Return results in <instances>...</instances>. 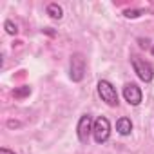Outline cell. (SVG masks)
<instances>
[{"label": "cell", "mask_w": 154, "mask_h": 154, "mask_svg": "<svg viewBox=\"0 0 154 154\" xmlns=\"http://www.w3.org/2000/svg\"><path fill=\"white\" fill-rule=\"evenodd\" d=\"M29 94H31V87H29V85L18 87V89L13 91V96H15L17 100H22V98H26V96H29Z\"/></svg>", "instance_id": "cell-9"}, {"label": "cell", "mask_w": 154, "mask_h": 154, "mask_svg": "<svg viewBox=\"0 0 154 154\" xmlns=\"http://www.w3.org/2000/svg\"><path fill=\"white\" fill-rule=\"evenodd\" d=\"M143 11L141 9H127L125 11V18H138Z\"/></svg>", "instance_id": "cell-11"}, {"label": "cell", "mask_w": 154, "mask_h": 154, "mask_svg": "<svg viewBox=\"0 0 154 154\" xmlns=\"http://www.w3.org/2000/svg\"><path fill=\"white\" fill-rule=\"evenodd\" d=\"M98 96L102 98V102H105L109 107H116L118 105V93L114 89V85L109 80H100L98 82Z\"/></svg>", "instance_id": "cell-4"}, {"label": "cell", "mask_w": 154, "mask_h": 154, "mask_svg": "<svg viewBox=\"0 0 154 154\" xmlns=\"http://www.w3.org/2000/svg\"><path fill=\"white\" fill-rule=\"evenodd\" d=\"M140 47L147 49V47H149V42H147V40H141V38H140Z\"/></svg>", "instance_id": "cell-13"}, {"label": "cell", "mask_w": 154, "mask_h": 154, "mask_svg": "<svg viewBox=\"0 0 154 154\" xmlns=\"http://www.w3.org/2000/svg\"><path fill=\"white\" fill-rule=\"evenodd\" d=\"M131 63H132V69H134L136 76H138L141 82H145V84L152 82V78H154V69H152V65L147 60H143V58H140V56L134 54V56H131Z\"/></svg>", "instance_id": "cell-1"}, {"label": "cell", "mask_w": 154, "mask_h": 154, "mask_svg": "<svg viewBox=\"0 0 154 154\" xmlns=\"http://www.w3.org/2000/svg\"><path fill=\"white\" fill-rule=\"evenodd\" d=\"M123 98H125V102H127L129 105L136 107V105L141 103L143 93H141V89H140L136 84H125V87H123Z\"/></svg>", "instance_id": "cell-6"}, {"label": "cell", "mask_w": 154, "mask_h": 154, "mask_svg": "<svg viewBox=\"0 0 154 154\" xmlns=\"http://www.w3.org/2000/svg\"><path fill=\"white\" fill-rule=\"evenodd\" d=\"M150 53H152V56H154V45H152V47H150Z\"/></svg>", "instance_id": "cell-15"}, {"label": "cell", "mask_w": 154, "mask_h": 154, "mask_svg": "<svg viewBox=\"0 0 154 154\" xmlns=\"http://www.w3.org/2000/svg\"><path fill=\"white\" fill-rule=\"evenodd\" d=\"M8 125H9V127H18L20 123H18V122H8Z\"/></svg>", "instance_id": "cell-14"}, {"label": "cell", "mask_w": 154, "mask_h": 154, "mask_svg": "<svg viewBox=\"0 0 154 154\" xmlns=\"http://www.w3.org/2000/svg\"><path fill=\"white\" fill-rule=\"evenodd\" d=\"M4 29H6V33H8V35H11V36H15V35L18 33V26H17V24H13L11 20H6V22H4Z\"/></svg>", "instance_id": "cell-10"}, {"label": "cell", "mask_w": 154, "mask_h": 154, "mask_svg": "<svg viewBox=\"0 0 154 154\" xmlns=\"http://www.w3.org/2000/svg\"><path fill=\"white\" fill-rule=\"evenodd\" d=\"M69 76L72 82H82L85 76V56L82 53H74L69 62Z\"/></svg>", "instance_id": "cell-2"}, {"label": "cell", "mask_w": 154, "mask_h": 154, "mask_svg": "<svg viewBox=\"0 0 154 154\" xmlns=\"http://www.w3.org/2000/svg\"><path fill=\"white\" fill-rule=\"evenodd\" d=\"M93 118L91 114H82L80 120H78V125H76V134H78V140L82 143H87L89 141V136L93 134Z\"/></svg>", "instance_id": "cell-5"}, {"label": "cell", "mask_w": 154, "mask_h": 154, "mask_svg": "<svg viewBox=\"0 0 154 154\" xmlns=\"http://www.w3.org/2000/svg\"><path fill=\"white\" fill-rule=\"evenodd\" d=\"M116 131H118V134H122V136H129L131 132H132V122H131V118H120L118 122H116Z\"/></svg>", "instance_id": "cell-7"}, {"label": "cell", "mask_w": 154, "mask_h": 154, "mask_svg": "<svg viewBox=\"0 0 154 154\" xmlns=\"http://www.w3.org/2000/svg\"><path fill=\"white\" fill-rule=\"evenodd\" d=\"M0 154H17V152H13V150L8 149V147H0Z\"/></svg>", "instance_id": "cell-12"}, {"label": "cell", "mask_w": 154, "mask_h": 154, "mask_svg": "<svg viewBox=\"0 0 154 154\" xmlns=\"http://www.w3.org/2000/svg\"><path fill=\"white\" fill-rule=\"evenodd\" d=\"M47 15L53 18V20H62V17H63V9H62V6H58V4H49L47 6Z\"/></svg>", "instance_id": "cell-8"}, {"label": "cell", "mask_w": 154, "mask_h": 154, "mask_svg": "<svg viewBox=\"0 0 154 154\" xmlns=\"http://www.w3.org/2000/svg\"><path fill=\"white\" fill-rule=\"evenodd\" d=\"M111 136V123L105 116H98L93 123V138L98 145L105 143Z\"/></svg>", "instance_id": "cell-3"}]
</instances>
